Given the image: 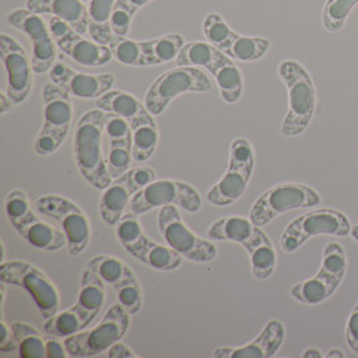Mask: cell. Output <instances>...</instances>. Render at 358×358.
Instances as JSON below:
<instances>
[{
    "instance_id": "cell-1",
    "label": "cell",
    "mask_w": 358,
    "mask_h": 358,
    "mask_svg": "<svg viewBox=\"0 0 358 358\" xmlns=\"http://www.w3.org/2000/svg\"><path fill=\"white\" fill-rule=\"evenodd\" d=\"M103 115L105 112L99 109L83 114L74 133V156L78 171L97 189H105L113 181L102 149Z\"/></svg>"
},
{
    "instance_id": "cell-2",
    "label": "cell",
    "mask_w": 358,
    "mask_h": 358,
    "mask_svg": "<svg viewBox=\"0 0 358 358\" xmlns=\"http://www.w3.org/2000/svg\"><path fill=\"white\" fill-rule=\"evenodd\" d=\"M279 78L289 94V110L282 122L280 134L296 137L308 131L315 112L317 94L309 71L296 61H283L278 66Z\"/></svg>"
},
{
    "instance_id": "cell-3",
    "label": "cell",
    "mask_w": 358,
    "mask_h": 358,
    "mask_svg": "<svg viewBox=\"0 0 358 358\" xmlns=\"http://www.w3.org/2000/svg\"><path fill=\"white\" fill-rule=\"evenodd\" d=\"M34 210L29 197L20 189L11 191L6 199L8 222L27 245L34 250L46 252H55L67 247V239L62 229L42 220Z\"/></svg>"
},
{
    "instance_id": "cell-4",
    "label": "cell",
    "mask_w": 358,
    "mask_h": 358,
    "mask_svg": "<svg viewBox=\"0 0 358 358\" xmlns=\"http://www.w3.org/2000/svg\"><path fill=\"white\" fill-rule=\"evenodd\" d=\"M115 236L133 258L157 271H173L182 263V257L169 245L149 239L136 213L127 212L115 226Z\"/></svg>"
},
{
    "instance_id": "cell-5",
    "label": "cell",
    "mask_w": 358,
    "mask_h": 358,
    "mask_svg": "<svg viewBox=\"0 0 358 358\" xmlns=\"http://www.w3.org/2000/svg\"><path fill=\"white\" fill-rule=\"evenodd\" d=\"M43 127L34 141V150L39 156L55 153L69 136L73 122V105L70 94L52 82L43 86Z\"/></svg>"
},
{
    "instance_id": "cell-6",
    "label": "cell",
    "mask_w": 358,
    "mask_h": 358,
    "mask_svg": "<svg viewBox=\"0 0 358 358\" xmlns=\"http://www.w3.org/2000/svg\"><path fill=\"white\" fill-rule=\"evenodd\" d=\"M255 155L251 143L243 138H235L229 147V159L226 173L207 192V200L212 206L227 207L245 195L252 179Z\"/></svg>"
},
{
    "instance_id": "cell-7",
    "label": "cell",
    "mask_w": 358,
    "mask_h": 358,
    "mask_svg": "<svg viewBox=\"0 0 358 358\" xmlns=\"http://www.w3.org/2000/svg\"><path fill=\"white\" fill-rule=\"evenodd\" d=\"M34 208L39 215L54 220L62 229L70 255H81L92 241V226L78 204L64 196L43 195L34 201Z\"/></svg>"
},
{
    "instance_id": "cell-8",
    "label": "cell",
    "mask_w": 358,
    "mask_h": 358,
    "mask_svg": "<svg viewBox=\"0 0 358 358\" xmlns=\"http://www.w3.org/2000/svg\"><path fill=\"white\" fill-rule=\"evenodd\" d=\"M129 314L117 302L110 306L97 326L65 338L70 357H94L121 341L129 329Z\"/></svg>"
},
{
    "instance_id": "cell-9",
    "label": "cell",
    "mask_w": 358,
    "mask_h": 358,
    "mask_svg": "<svg viewBox=\"0 0 358 358\" xmlns=\"http://www.w3.org/2000/svg\"><path fill=\"white\" fill-rule=\"evenodd\" d=\"M321 203L320 194L302 182H282L263 192L252 204L248 217L257 227H264L285 212L309 208Z\"/></svg>"
},
{
    "instance_id": "cell-10",
    "label": "cell",
    "mask_w": 358,
    "mask_h": 358,
    "mask_svg": "<svg viewBox=\"0 0 358 358\" xmlns=\"http://www.w3.org/2000/svg\"><path fill=\"white\" fill-rule=\"evenodd\" d=\"M211 89V80L201 69L178 66L159 76L148 87L145 106L153 115H160L180 94L207 93Z\"/></svg>"
},
{
    "instance_id": "cell-11",
    "label": "cell",
    "mask_w": 358,
    "mask_h": 358,
    "mask_svg": "<svg viewBox=\"0 0 358 358\" xmlns=\"http://www.w3.org/2000/svg\"><path fill=\"white\" fill-rule=\"evenodd\" d=\"M0 280L22 287L33 298L43 318H50L61 309V295L50 278L38 267L24 261L1 262Z\"/></svg>"
},
{
    "instance_id": "cell-12",
    "label": "cell",
    "mask_w": 358,
    "mask_h": 358,
    "mask_svg": "<svg viewBox=\"0 0 358 358\" xmlns=\"http://www.w3.org/2000/svg\"><path fill=\"white\" fill-rule=\"evenodd\" d=\"M346 255L338 243H329L324 248L322 262L315 277L294 285L290 294L303 305H320L329 299L341 285L346 273Z\"/></svg>"
},
{
    "instance_id": "cell-13",
    "label": "cell",
    "mask_w": 358,
    "mask_h": 358,
    "mask_svg": "<svg viewBox=\"0 0 358 358\" xmlns=\"http://www.w3.org/2000/svg\"><path fill=\"white\" fill-rule=\"evenodd\" d=\"M157 226L166 245L184 259L195 263H208L217 257V247L212 241L200 238L184 223L179 207L165 206L160 208Z\"/></svg>"
},
{
    "instance_id": "cell-14",
    "label": "cell",
    "mask_w": 358,
    "mask_h": 358,
    "mask_svg": "<svg viewBox=\"0 0 358 358\" xmlns=\"http://www.w3.org/2000/svg\"><path fill=\"white\" fill-rule=\"evenodd\" d=\"M352 231V226L346 215L336 210H315L306 212L286 227L280 236L282 251L292 254L301 248L309 239L326 236H346Z\"/></svg>"
},
{
    "instance_id": "cell-15",
    "label": "cell",
    "mask_w": 358,
    "mask_h": 358,
    "mask_svg": "<svg viewBox=\"0 0 358 358\" xmlns=\"http://www.w3.org/2000/svg\"><path fill=\"white\" fill-rule=\"evenodd\" d=\"M165 206H176L187 212H199L203 207V200L199 191L185 181L155 180L133 196L128 211L140 216Z\"/></svg>"
},
{
    "instance_id": "cell-16",
    "label": "cell",
    "mask_w": 358,
    "mask_h": 358,
    "mask_svg": "<svg viewBox=\"0 0 358 358\" xmlns=\"http://www.w3.org/2000/svg\"><path fill=\"white\" fill-rule=\"evenodd\" d=\"M7 20L30 41L34 74L50 71L57 59V43L50 31L49 23H46L39 14H35L27 8H17L11 11Z\"/></svg>"
},
{
    "instance_id": "cell-17",
    "label": "cell",
    "mask_w": 358,
    "mask_h": 358,
    "mask_svg": "<svg viewBox=\"0 0 358 358\" xmlns=\"http://www.w3.org/2000/svg\"><path fill=\"white\" fill-rule=\"evenodd\" d=\"M0 58L7 74V94L15 105L30 97L33 90L31 57L15 38L0 35Z\"/></svg>"
},
{
    "instance_id": "cell-18",
    "label": "cell",
    "mask_w": 358,
    "mask_h": 358,
    "mask_svg": "<svg viewBox=\"0 0 358 358\" xmlns=\"http://www.w3.org/2000/svg\"><path fill=\"white\" fill-rule=\"evenodd\" d=\"M49 27L57 46L74 62L86 67H101L113 59L109 46L86 39L64 20L51 17Z\"/></svg>"
},
{
    "instance_id": "cell-19",
    "label": "cell",
    "mask_w": 358,
    "mask_h": 358,
    "mask_svg": "<svg viewBox=\"0 0 358 358\" xmlns=\"http://www.w3.org/2000/svg\"><path fill=\"white\" fill-rule=\"evenodd\" d=\"M50 80L70 97L78 99H98L105 93L112 90L115 77L112 73L103 74H87L73 70L70 66L57 62L50 69Z\"/></svg>"
},
{
    "instance_id": "cell-20",
    "label": "cell",
    "mask_w": 358,
    "mask_h": 358,
    "mask_svg": "<svg viewBox=\"0 0 358 358\" xmlns=\"http://www.w3.org/2000/svg\"><path fill=\"white\" fill-rule=\"evenodd\" d=\"M26 8L61 19L77 33L87 34V6L82 0H26Z\"/></svg>"
},
{
    "instance_id": "cell-21",
    "label": "cell",
    "mask_w": 358,
    "mask_h": 358,
    "mask_svg": "<svg viewBox=\"0 0 358 358\" xmlns=\"http://www.w3.org/2000/svg\"><path fill=\"white\" fill-rule=\"evenodd\" d=\"M285 337V325L278 320H271L266 324L254 341L238 348L229 346V358L274 357L282 348Z\"/></svg>"
},
{
    "instance_id": "cell-22",
    "label": "cell",
    "mask_w": 358,
    "mask_h": 358,
    "mask_svg": "<svg viewBox=\"0 0 358 358\" xmlns=\"http://www.w3.org/2000/svg\"><path fill=\"white\" fill-rule=\"evenodd\" d=\"M102 191L99 199V216L106 224L115 227L120 219L127 213L134 192L125 173L121 178L114 179Z\"/></svg>"
},
{
    "instance_id": "cell-23",
    "label": "cell",
    "mask_w": 358,
    "mask_h": 358,
    "mask_svg": "<svg viewBox=\"0 0 358 358\" xmlns=\"http://www.w3.org/2000/svg\"><path fill=\"white\" fill-rule=\"evenodd\" d=\"M96 108L106 113L117 114L129 121V124L136 120L148 118L153 115L148 110L145 103H141L128 92L117 89H112L102 97L96 99Z\"/></svg>"
},
{
    "instance_id": "cell-24",
    "label": "cell",
    "mask_w": 358,
    "mask_h": 358,
    "mask_svg": "<svg viewBox=\"0 0 358 358\" xmlns=\"http://www.w3.org/2000/svg\"><path fill=\"white\" fill-rule=\"evenodd\" d=\"M257 229L258 227L250 220V217L232 215L217 219L215 223H212L207 236L211 241L232 242L245 247L254 239Z\"/></svg>"
},
{
    "instance_id": "cell-25",
    "label": "cell",
    "mask_w": 358,
    "mask_h": 358,
    "mask_svg": "<svg viewBox=\"0 0 358 358\" xmlns=\"http://www.w3.org/2000/svg\"><path fill=\"white\" fill-rule=\"evenodd\" d=\"M243 248L251 261L252 277L257 280H266L274 274L277 267V252L261 227L257 229L254 239Z\"/></svg>"
},
{
    "instance_id": "cell-26",
    "label": "cell",
    "mask_w": 358,
    "mask_h": 358,
    "mask_svg": "<svg viewBox=\"0 0 358 358\" xmlns=\"http://www.w3.org/2000/svg\"><path fill=\"white\" fill-rule=\"evenodd\" d=\"M228 58L222 50L216 49L210 42H189L182 46L176 58V65L204 67L212 76Z\"/></svg>"
},
{
    "instance_id": "cell-27",
    "label": "cell",
    "mask_w": 358,
    "mask_h": 358,
    "mask_svg": "<svg viewBox=\"0 0 358 358\" xmlns=\"http://www.w3.org/2000/svg\"><path fill=\"white\" fill-rule=\"evenodd\" d=\"M118 0H89L87 6V35L92 41L108 46L113 38L110 22Z\"/></svg>"
},
{
    "instance_id": "cell-28",
    "label": "cell",
    "mask_w": 358,
    "mask_h": 358,
    "mask_svg": "<svg viewBox=\"0 0 358 358\" xmlns=\"http://www.w3.org/2000/svg\"><path fill=\"white\" fill-rule=\"evenodd\" d=\"M93 321L94 318L89 313L74 305L73 308L65 311H58L57 314L48 318L43 330L48 336L67 338L85 330Z\"/></svg>"
},
{
    "instance_id": "cell-29",
    "label": "cell",
    "mask_w": 358,
    "mask_h": 358,
    "mask_svg": "<svg viewBox=\"0 0 358 358\" xmlns=\"http://www.w3.org/2000/svg\"><path fill=\"white\" fill-rule=\"evenodd\" d=\"M131 127V157L136 163L149 160L159 144V131L152 117L136 120Z\"/></svg>"
},
{
    "instance_id": "cell-30",
    "label": "cell",
    "mask_w": 358,
    "mask_h": 358,
    "mask_svg": "<svg viewBox=\"0 0 358 358\" xmlns=\"http://www.w3.org/2000/svg\"><path fill=\"white\" fill-rule=\"evenodd\" d=\"M105 282L102 279L85 268L82 273L81 290L78 294L77 306L89 313L94 320L98 314L102 311L106 301V290H105Z\"/></svg>"
},
{
    "instance_id": "cell-31",
    "label": "cell",
    "mask_w": 358,
    "mask_h": 358,
    "mask_svg": "<svg viewBox=\"0 0 358 358\" xmlns=\"http://www.w3.org/2000/svg\"><path fill=\"white\" fill-rule=\"evenodd\" d=\"M212 77L224 102L235 103L241 99L243 94V74L231 58L219 66Z\"/></svg>"
},
{
    "instance_id": "cell-32",
    "label": "cell",
    "mask_w": 358,
    "mask_h": 358,
    "mask_svg": "<svg viewBox=\"0 0 358 358\" xmlns=\"http://www.w3.org/2000/svg\"><path fill=\"white\" fill-rule=\"evenodd\" d=\"M184 45V38L180 34H168L152 41H145V64L147 66L168 64L178 58Z\"/></svg>"
},
{
    "instance_id": "cell-33",
    "label": "cell",
    "mask_w": 358,
    "mask_h": 358,
    "mask_svg": "<svg viewBox=\"0 0 358 358\" xmlns=\"http://www.w3.org/2000/svg\"><path fill=\"white\" fill-rule=\"evenodd\" d=\"M86 268L113 287L134 277V273L125 262L112 255H97L90 258L86 263Z\"/></svg>"
},
{
    "instance_id": "cell-34",
    "label": "cell",
    "mask_w": 358,
    "mask_h": 358,
    "mask_svg": "<svg viewBox=\"0 0 358 358\" xmlns=\"http://www.w3.org/2000/svg\"><path fill=\"white\" fill-rule=\"evenodd\" d=\"M271 42L263 36H245L238 34L223 52L231 59L241 62H255L262 59L270 50Z\"/></svg>"
},
{
    "instance_id": "cell-35",
    "label": "cell",
    "mask_w": 358,
    "mask_h": 358,
    "mask_svg": "<svg viewBox=\"0 0 358 358\" xmlns=\"http://www.w3.org/2000/svg\"><path fill=\"white\" fill-rule=\"evenodd\" d=\"M11 329L17 340L19 357L46 358V340L34 326L15 321Z\"/></svg>"
},
{
    "instance_id": "cell-36",
    "label": "cell",
    "mask_w": 358,
    "mask_h": 358,
    "mask_svg": "<svg viewBox=\"0 0 358 358\" xmlns=\"http://www.w3.org/2000/svg\"><path fill=\"white\" fill-rule=\"evenodd\" d=\"M108 46L117 62L133 67H147L144 42L128 39L127 36L113 35Z\"/></svg>"
},
{
    "instance_id": "cell-37",
    "label": "cell",
    "mask_w": 358,
    "mask_h": 358,
    "mask_svg": "<svg viewBox=\"0 0 358 358\" xmlns=\"http://www.w3.org/2000/svg\"><path fill=\"white\" fill-rule=\"evenodd\" d=\"M203 31L207 38V42L222 51L227 49L238 35L217 13H211L204 17Z\"/></svg>"
},
{
    "instance_id": "cell-38",
    "label": "cell",
    "mask_w": 358,
    "mask_h": 358,
    "mask_svg": "<svg viewBox=\"0 0 358 358\" xmlns=\"http://www.w3.org/2000/svg\"><path fill=\"white\" fill-rule=\"evenodd\" d=\"M358 4V0H327L324 7L322 22L324 27L330 33L340 31L350 11Z\"/></svg>"
},
{
    "instance_id": "cell-39",
    "label": "cell",
    "mask_w": 358,
    "mask_h": 358,
    "mask_svg": "<svg viewBox=\"0 0 358 358\" xmlns=\"http://www.w3.org/2000/svg\"><path fill=\"white\" fill-rule=\"evenodd\" d=\"M114 292L118 303L129 315L137 314L143 308V292L136 275L114 286Z\"/></svg>"
},
{
    "instance_id": "cell-40",
    "label": "cell",
    "mask_w": 358,
    "mask_h": 358,
    "mask_svg": "<svg viewBox=\"0 0 358 358\" xmlns=\"http://www.w3.org/2000/svg\"><path fill=\"white\" fill-rule=\"evenodd\" d=\"M103 131L109 144H127L131 147V127L125 118L105 112Z\"/></svg>"
},
{
    "instance_id": "cell-41",
    "label": "cell",
    "mask_w": 358,
    "mask_h": 358,
    "mask_svg": "<svg viewBox=\"0 0 358 358\" xmlns=\"http://www.w3.org/2000/svg\"><path fill=\"white\" fill-rule=\"evenodd\" d=\"M133 160L131 147L127 144H109V152L106 155L108 171L112 179H118L129 171Z\"/></svg>"
},
{
    "instance_id": "cell-42",
    "label": "cell",
    "mask_w": 358,
    "mask_h": 358,
    "mask_svg": "<svg viewBox=\"0 0 358 358\" xmlns=\"http://www.w3.org/2000/svg\"><path fill=\"white\" fill-rule=\"evenodd\" d=\"M127 179L129 181V185H131L134 195L141 191L143 188H145L147 185H149L150 182H153L155 180H157V173L153 168L150 166H137V168H133L129 169L127 173H125Z\"/></svg>"
},
{
    "instance_id": "cell-43",
    "label": "cell",
    "mask_w": 358,
    "mask_h": 358,
    "mask_svg": "<svg viewBox=\"0 0 358 358\" xmlns=\"http://www.w3.org/2000/svg\"><path fill=\"white\" fill-rule=\"evenodd\" d=\"M131 19H133V14L131 11L117 1V6L112 15V22H110L113 35L127 36L131 31Z\"/></svg>"
},
{
    "instance_id": "cell-44",
    "label": "cell",
    "mask_w": 358,
    "mask_h": 358,
    "mask_svg": "<svg viewBox=\"0 0 358 358\" xmlns=\"http://www.w3.org/2000/svg\"><path fill=\"white\" fill-rule=\"evenodd\" d=\"M346 341L350 350L358 356V303L352 310L346 324Z\"/></svg>"
},
{
    "instance_id": "cell-45",
    "label": "cell",
    "mask_w": 358,
    "mask_h": 358,
    "mask_svg": "<svg viewBox=\"0 0 358 358\" xmlns=\"http://www.w3.org/2000/svg\"><path fill=\"white\" fill-rule=\"evenodd\" d=\"M1 338H0V352L11 353L17 349V340L14 337L11 326L7 325L6 321H1Z\"/></svg>"
},
{
    "instance_id": "cell-46",
    "label": "cell",
    "mask_w": 358,
    "mask_h": 358,
    "mask_svg": "<svg viewBox=\"0 0 358 358\" xmlns=\"http://www.w3.org/2000/svg\"><path fill=\"white\" fill-rule=\"evenodd\" d=\"M70 357L66 350L65 342L59 341V337L49 336L46 340V358Z\"/></svg>"
},
{
    "instance_id": "cell-47",
    "label": "cell",
    "mask_w": 358,
    "mask_h": 358,
    "mask_svg": "<svg viewBox=\"0 0 358 358\" xmlns=\"http://www.w3.org/2000/svg\"><path fill=\"white\" fill-rule=\"evenodd\" d=\"M108 357L110 358H134L136 353L131 350L125 343L115 342L108 349Z\"/></svg>"
},
{
    "instance_id": "cell-48",
    "label": "cell",
    "mask_w": 358,
    "mask_h": 358,
    "mask_svg": "<svg viewBox=\"0 0 358 358\" xmlns=\"http://www.w3.org/2000/svg\"><path fill=\"white\" fill-rule=\"evenodd\" d=\"M152 0H118L120 4H122L124 7H127L131 14L134 15L140 8L145 7L148 3H150Z\"/></svg>"
},
{
    "instance_id": "cell-49",
    "label": "cell",
    "mask_w": 358,
    "mask_h": 358,
    "mask_svg": "<svg viewBox=\"0 0 358 358\" xmlns=\"http://www.w3.org/2000/svg\"><path fill=\"white\" fill-rule=\"evenodd\" d=\"M14 106H15V103L11 101V98L8 97V94L6 92H1L0 93V114L8 113Z\"/></svg>"
},
{
    "instance_id": "cell-50",
    "label": "cell",
    "mask_w": 358,
    "mask_h": 358,
    "mask_svg": "<svg viewBox=\"0 0 358 358\" xmlns=\"http://www.w3.org/2000/svg\"><path fill=\"white\" fill-rule=\"evenodd\" d=\"M302 357L303 358H322L325 357L318 349H315V348H309V349H306L303 353H302Z\"/></svg>"
},
{
    "instance_id": "cell-51",
    "label": "cell",
    "mask_w": 358,
    "mask_h": 358,
    "mask_svg": "<svg viewBox=\"0 0 358 358\" xmlns=\"http://www.w3.org/2000/svg\"><path fill=\"white\" fill-rule=\"evenodd\" d=\"M325 357L327 358H343L345 357V353L340 350V349H330L327 353H326Z\"/></svg>"
},
{
    "instance_id": "cell-52",
    "label": "cell",
    "mask_w": 358,
    "mask_h": 358,
    "mask_svg": "<svg viewBox=\"0 0 358 358\" xmlns=\"http://www.w3.org/2000/svg\"><path fill=\"white\" fill-rule=\"evenodd\" d=\"M350 235H352V238H353V239H355V241L358 243V224L357 226H355V227H352Z\"/></svg>"
},
{
    "instance_id": "cell-53",
    "label": "cell",
    "mask_w": 358,
    "mask_h": 358,
    "mask_svg": "<svg viewBox=\"0 0 358 358\" xmlns=\"http://www.w3.org/2000/svg\"><path fill=\"white\" fill-rule=\"evenodd\" d=\"M82 1H83V3H87V1H89V0H82Z\"/></svg>"
}]
</instances>
